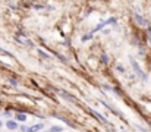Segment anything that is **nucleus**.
<instances>
[{"label": "nucleus", "mask_w": 151, "mask_h": 132, "mask_svg": "<svg viewBox=\"0 0 151 132\" xmlns=\"http://www.w3.org/2000/svg\"><path fill=\"white\" fill-rule=\"evenodd\" d=\"M91 37H93V34L90 32V34H85V35H82V38H81V40H82V41L85 43V41H88V40H90Z\"/></svg>", "instance_id": "nucleus-10"}, {"label": "nucleus", "mask_w": 151, "mask_h": 132, "mask_svg": "<svg viewBox=\"0 0 151 132\" xmlns=\"http://www.w3.org/2000/svg\"><path fill=\"white\" fill-rule=\"evenodd\" d=\"M10 84H12V85H18V81H16V79H10Z\"/></svg>", "instance_id": "nucleus-14"}, {"label": "nucleus", "mask_w": 151, "mask_h": 132, "mask_svg": "<svg viewBox=\"0 0 151 132\" xmlns=\"http://www.w3.org/2000/svg\"><path fill=\"white\" fill-rule=\"evenodd\" d=\"M43 128H44V123H43V122H41V123H35V125L29 126L28 132H38L40 129H43Z\"/></svg>", "instance_id": "nucleus-6"}, {"label": "nucleus", "mask_w": 151, "mask_h": 132, "mask_svg": "<svg viewBox=\"0 0 151 132\" xmlns=\"http://www.w3.org/2000/svg\"><path fill=\"white\" fill-rule=\"evenodd\" d=\"M101 63H104V65H107V63H109V56H107L106 53H103V54H101Z\"/></svg>", "instance_id": "nucleus-8"}, {"label": "nucleus", "mask_w": 151, "mask_h": 132, "mask_svg": "<svg viewBox=\"0 0 151 132\" xmlns=\"http://www.w3.org/2000/svg\"><path fill=\"white\" fill-rule=\"evenodd\" d=\"M147 32H148V35H150V40H151V28H150V27L147 28Z\"/></svg>", "instance_id": "nucleus-15"}, {"label": "nucleus", "mask_w": 151, "mask_h": 132, "mask_svg": "<svg viewBox=\"0 0 151 132\" xmlns=\"http://www.w3.org/2000/svg\"><path fill=\"white\" fill-rule=\"evenodd\" d=\"M134 19H135V21H137V22H138V24H139L141 27H147V28L150 27V24H148V21H147V19L144 18V16H141V15H138V13H135V15H134Z\"/></svg>", "instance_id": "nucleus-3"}, {"label": "nucleus", "mask_w": 151, "mask_h": 132, "mask_svg": "<svg viewBox=\"0 0 151 132\" xmlns=\"http://www.w3.org/2000/svg\"><path fill=\"white\" fill-rule=\"evenodd\" d=\"M1 125H3V123H1V122H0V126H1Z\"/></svg>", "instance_id": "nucleus-16"}, {"label": "nucleus", "mask_w": 151, "mask_h": 132, "mask_svg": "<svg viewBox=\"0 0 151 132\" xmlns=\"http://www.w3.org/2000/svg\"><path fill=\"white\" fill-rule=\"evenodd\" d=\"M6 128H7L9 131H15V129H18V123H16V120H7V122H6Z\"/></svg>", "instance_id": "nucleus-5"}, {"label": "nucleus", "mask_w": 151, "mask_h": 132, "mask_svg": "<svg viewBox=\"0 0 151 132\" xmlns=\"http://www.w3.org/2000/svg\"><path fill=\"white\" fill-rule=\"evenodd\" d=\"M28 129H29V128H28V126H25V125H22V126H21V131L22 132H28Z\"/></svg>", "instance_id": "nucleus-13"}, {"label": "nucleus", "mask_w": 151, "mask_h": 132, "mask_svg": "<svg viewBox=\"0 0 151 132\" xmlns=\"http://www.w3.org/2000/svg\"><path fill=\"white\" fill-rule=\"evenodd\" d=\"M88 113H90V115H91L93 118H96L97 120H100L101 123H104V125L107 123V119H106V118H104L103 115H100L99 112H96V110H93V109H88Z\"/></svg>", "instance_id": "nucleus-2"}, {"label": "nucleus", "mask_w": 151, "mask_h": 132, "mask_svg": "<svg viewBox=\"0 0 151 132\" xmlns=\"http://www.w3.org/2000/svg\"><path fill=\"white\" fill-rule=\"evenodd\" d=\"M15 119H16L18 122H25V120H27V115H24V113H16V115H15Z\"/></svg>", "instance_id": "nucleus-7"}, {"label": "nucleus", "mask_w": 151, "mask_h": 132, "mask_svg": "<svg viewBox=\"0 0 151 132\" xmlns=\"http://www.w3.org/2000/svg\"><path fill=\"white\" fill-rule=\"evenodd\" d=\"M38 54H41L43 57H50V56H49V54H46V53H44L43 50H38Z\"/></svg>", "instance_id": "nucleus-12"}, {"label": "nucleus", "mask_w": 151, "mask_h": 132, "mask_svg": "<svg viewBox=\"0 0 151 132\" xmlns=\"http://www.w3.org/2000/svg\"><path fill=\"white\" fill-rule=\"evenodd\" d=\"M0 53H3V54H6V56H12L10 53H7V50H4V48H1V47H0Z\"/></svg>", "instance_id": "nucleus-11"}, {"label": "nucleus", "mask_w": 151, "mask_h": 132, "mask_svg": "<svg viewBox=\"0 0 151 132\" xmlns=\"http://www.w3.org/2000/svg\"><path fill=\"white\" fill-rule=\"evenodd\" d=\"M131 65H132V68H134L135 74L139 76V79H142V81H147V75L142 72V69L139 68V65L137 63V60H135V59H132V57H131Z\"/></svg>", "instance_id": "nucleus-1"}, {"label": "nucleus", "mask_w": 151, "mask_h": 132, "mask_svg": "<svg viewBox=\"0 0 151 132\" xmlns=\"http://www.w3.org/2000/svg\"><path fill=\"white\" fill-rule=\"evenodd\" d=\"M56 91H57V92H59V94H60L62 97H65V98H66L68 101H72V103H76V98H75V97H73L72 94H69L68 91H65V89H56Z\"/></svg>", "instance_id": "nucleus-4"}, {"label": "nucleus", "mask_w": 151, "mask_h": 132, "mask_svg": "<svg viewBox=\"0 0 151 132\" xmlns=\"http://www.w3.org/2000/svg\"><path fill=\"white\" fill-rule=\"evenodd\" d=\"M47 132H62V126H51Z\"/></svg>", "instance_id": "nucleus-9"}]
</instances>
